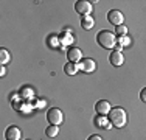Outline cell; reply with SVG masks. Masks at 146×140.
<instances>
[{
	"label": "cell",
	"instance_id": "cell-4",
	"mask_svg": "<svg viewBox=\"0 0 146 140\" xmlns=\"http://www.w3.org/2000/svg\"><path fill=\"white\" fill-rule=\"evenodd\" d=\"M75 11L82 17H87L90 13H92V3L87 2V0H78L75 3Z\"/></svg>",
	"mask_w": 146,
	"mask_h": 140
},
{
	"label": "cell",
	"instance_id": "cell-6",
	"mask_svg": "<svg viewBox=\"0 0 146 140\" xmlns=\"http://www.w3.org/2000/svg\"><path fill=\"white\" fill-rule=\"evenodd\" d=\"M5 137H6V140H20V139H22V131H20L19 126L11 125V126L6 128Z\"/></svg>",
	"mask_w": 146,
	"mask_h": 140
},
{
	"label": "cell",
	"instance_id": "cell-10",
	"mask_svg": "<svg viewBox=\"0 0 146 140\" xmlns=\"http://www.w3.org/2000/svg\"><path fill=\"white\" fill-rule=\"evenodd\" d=\"M109 61H110V64H112L113 67H120V65L124 62V56L120 50H113L112 53L109 55Z\"/></svg>",
	"mask_w": 146,
	"mask_h": 140
},
{
	"label": "cell",
	"instance_id": "cell-5",
	"mask_svg": "<svg viewBox=\"0 0 146 140\" xmlns=\"http://www.w3.org/2000/svg\"><path fill=\"white\" fill-rule=\"evenodd\" d=\"M107 20H109L112 25L115 27H120L123 25V20H124V16L121 11H118V9H112V11L107 13Z\"/></svg>",
	"mask_w": 146,
	"mask_h": 140
},
{
	"label": "cell",
	"instance_id": "cell-8",
	"mask_svg": "<svg viewBox=\"0 0 146 140\" xmlns=\"http://www.w3.org/2000/svg\"><path fill=\"white\" fill-rule=\"evenodd\" d=\"M95 69H96V62L92 58H84L79 62V70H82L84 73H92L95 72Z\"/></svg>",
	"mask_w": 146,
	"mask_h": 140
},
{
	"label": "cell",
	"instance_id": "cell-17",
	"mask_svg": "<svg viewBox=\"0 0 146 140\" xmlns=\"http://www.w3.org/2000/svg\"><path fill=\"white\" fill-rule=\"evenodd\" d=\"M5 75H6V67H5V65H2V67H0V76L3 78Z\"/></svg>",
	"mask_w": 146,
	"mask_h": 140
},
{
	"label": "cell",
	"instance_id": "cell-11",
	"mask_svg": "<svg viewBox=\"0 0 146 140\" xmlns=\"http://www.w3.org/2000/svg\"><path fill=\"white\" fill-rule=\"evenodd\" d=\"M78 70H79V64H75V62H67V64L64 65V72H65V75H68V76L75 75Z\"/></svg>",
	"mask_w": 146,
	"mask_h": 140
},
{
	"label": "cell",
	"instance_id": "cell-1",
	"mask_svg": "<svg viewBox=\"0 0 146 140\" xmlns=\"http://www.w3.org/2000/svg\"><path fill=\"white\" fill-rule=\"evenodd\" d=\"M107 120L112 125V128H123L127 123V114L123 107H112L107 115Z\"/></svg>",
	"mask_w": 146,
	"mask_h": 140
},
{
	"label": "cell",
	"instance_id": "cell-14",
	"mask_svg": "<svg viewBox=\"0 0 146 140\" xmlns=\"http://www.w3.org/2000/svg\"><path fill=\"white\" fill-rule=\"evenodd\" d=\"M45 134L48 135V137H56L59 134V126H54V125H48L47 128H45Z\"/></svg>",
	"mask_w": 146,
	"mask_h": 140
},
{
	"label": "cell",
	"instance_id": "cell-9",
	"mask_svg": "<svg viewBox=\"0 0 146 140\" xmlns=\"http://www.w3.org/2000/svg\"><path fill=\"white\" fill-rule=\"evenodd\" d=\"M67 58H68V62L78 64V62L82 61V53H81V50H79L78 47H72L70 50L67 51Z\"/></svg>",
	"mask_w": 146,
	"mask_h": 140
},
{
	"label": "cell",
	"instance_id": "cell-13",
	"mask_svg": "<svg viewBox=\"0 0 146 140\" xmlns=\"http://www.w3.org/2000/svg\"><path fill=\"white\" fill-rule=\"evenodd\" d=\"M9 59H11V55H9V51L6 50V48H0V64H2V65L8 64Z\"/></svg>",
	"mask_w": 146,
	"mask_h": 140
},
{
	"label": "cell",
	"instance_id": "cell-3",
	"mask_svg": "<svg viewBox=\"0 0 146 140\" xmlns=\"http://www.w3.org/2000/svg\"><path fill=\"white\" fill-rule=\"evenodd\" d=\"M47 120L50 125H54V126L62 125V121H64V112L59 107H51L47 112Z\"/></svg>",
	"mask_w": 146,
	"mask_h": 140
},
{
	"label": "cell",
	"instance_id": "cell-7",
	"mask_svg": "<svg viewBox=\"0 0 146 140\" xmlns=\"http://www.w3.org/2000/svg\"><path fill=\"white\" fill-rule=\"evenodd\" d=\"M110 103L107 100H100L98 103L95 104V111H96V114H100L101 117H107L109 115V112H110Z\"/></svg>",
	"mask_w": 146,
	"mask_h": 140
},
{
	"label": "cell",
	"instance_id": "cell-2",
	"mask_svg": "<svg viewBox=\"0 0 146 140\" xmlns=\"http://www.w3.org/2000/svg\"><path fill=\"white\" fill-rule=\"evenodd\" d=\"M96 42L101 45L103 48L109 50V48H113L117 47V37L112 31L109 30H101L98 34H96Z\"/></svg>",
	"mask_w": 146,
	"mask_h": 140
},
{
	"label": "cell",
	"instance_id": "cell-15",
	"mask_svg": "<svg viewBox=\"0 0 146 140\" xmlns=\"http://www.w3.org/2000/svg\"><path fill=\"white\" fill-rule=\"evenodd\" d=\"M115 33H117L120 37L127 36V28L124 27V25H120V27H117V28H115Z\"/></svg>",
	"mask_w": 146,
	"mask_h": 140
},
{
	"label": "cell",
	"instance_id": "cell-12",
	"mask_svg": "<svg viewBox=\"0 0 146 140\" xmlns=\"http://www.w3.org/2000/svg\"><path fill=\"white\" fill-rule=\"evenodd\" d=\"M93 23H95V20H93L92 16H87V17H82L81 19V27L84 28V30H92Z\"/></svg>",
	"mask_w": 146,
	"mask_h": 140
},
{
	"label": "cell",
	"instance_id": "cell-16",
	"mask_svg": "<svg viewBox=\"0 0 146 140\" xmlns=\"http://www.w3.org/2000/svg\"><path fill=\"white\" fill-rule=\"evenodd\" d=\"M140 100L143 101V103H146V87H143L140 92Z\"/></svg>",
	"mask_w": 146,
	"mask_h": 140
},
{
	"label": "cell",
	"instance_id": "cell-18",
	"mask_svg": "<svg viewBox=\"0 0 146 140\" xmlns=\"http://www.w3.org/2000/svg\"><path fill=\"white\" fill-rule=\"evenodd\" d=\"M87 140H103L100 135H96V134H93V135H90V137L87 139Z\"/></svg>",
	"mask_w": 146,
	"mask_h": 140
}]
</instances>
